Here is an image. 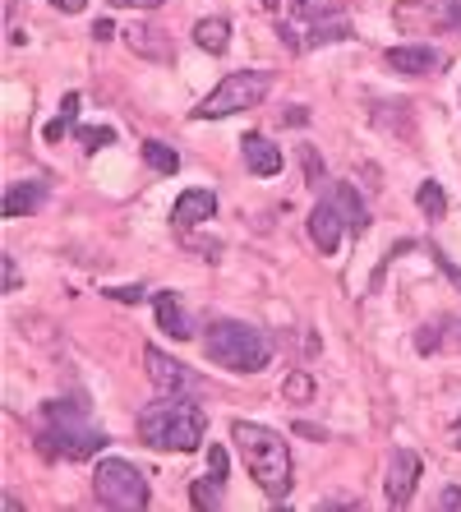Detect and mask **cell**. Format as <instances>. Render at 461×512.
Here are the masks:
<instances>
[{"label":"cell","instance_id":"6da1fadb","mask_svg":"<svg viewBox=\"0 0 461 512\" xmlns=\"http://www.w3.org/2000/svg\"><path fill=\"white\" fill-rule=\"evenodd\" d=\"M231 439H236L249 476L259 480L263 494H268L272 503L291 499V485H296V480H291V448H286L282 434L268 425H254V420H236V425H231Z\"/></svg>","mask_w":461,"mask_h":512},{"label":"cell","instance_id":"7a4b0ae2","mask_svg":"<svg viewBox=\"0 0 461 512\" xmlns=\"http://www.w3.org/2000/svg\"><path fill=\"white\" fill-rule=\"evenodd\" d=\"M208 434V416L194 397L176 393L162 397V402L143 406L139 411V439L148 448H162V453H194Z\"/></svg>","mask_w":461,"mask_h":512},{"label":"cell","instance_id":"3957f363","mask_svg":"<svg viewBox=\"0 0 461 512\" xmlns=\"http://www.w3.org/2000/svg\"><path fill=\"white\" fill-rule=\"evenodd\" d=\"M37 448L47 457L83 462L107 448V434L88 420V406L79 402H47L42 406V429H37Z\"/></svg>","mask_w":461,"mask_h":512},{"label":"cell","instance_id":"277c9868","mask_svg":"<svg viewBox=\"0 0 461 512\" xmlns=\"http://www.w3.org/2000/svg\"><path fill=\"white\" fill-rule=\"evenodd\" d=\"M203 351L213 365L231 374H259L263 365L272 360V342L268 333H259L254 323H240V319H217L203 337Z\"/></svg>","mask_w":461,"mask_h":512},{"label":"cell","instance_id":"5b68a950","mask_svg":"<svg viewBox=\"0 0 461 512\" xmlns=\"http://www.w3.org/2000/svg\"><path fill=\"white\" fill-rule=\"evenodd\" d=\"M93 494H97V503L111 512L148 508V480H143V471L134 462H125V457H102V462H97Z\"/></svg>","mask_w":461,"mask_h":512},{"label":"cell","instance_id":"8992f818","mask_svg":"<svg viewBox=\"0 0 461 512\" xmlns=\"http://www.w3.org/2000/svg\"><path fill=\"white\" fill-rule=\"evenodd\" d=\"M268 88H272V74H263V70L226 74L222 84L194 107V120H222V116H236V111H254L268 97Z\"/></svg>","mask_w":461,"mask_h":512},{"label":"cell","instance_id":"52a82bcc","mask_svg":"<svg viewBox=\"0 0 461 512\" xmlns=\"http://www.w3.org/2000/svg\"><path fill=\"white\" fill-rule=\"evenodd\" d=\"M397 28L425 37V33H443V28H457L461 33V0H402L392 10Z\"/></svg>","mask_w":461,"mask_h":512},{"label":"cell","instance_id":"ba28073f","mask_svg":"<svg viewBox=\"0 0 461 512\" xmlns=\"http://www.w3.org/2000/svg\"><path fill=\"white\" fill-rule=\"evenodd\" d=\"M143 365H148V379H153V388L162 397H176V393H194V374L180 365V360H171L166 351H157V346H148L143 351Z\"/></svg>","mask_w":461,"mask_h":512},{"label":"cell","instance_id":"9c48e42d","mask_svg":"<svg viewBox=\"0 0 461 512\" xmlns=\"http://www.w3.org/2000/svg\"><path fill=\"white\" fill-rule=\"evenodd\" d=\"M342 231H346V217H342V208H337V199L314 203V213H309V240H314L323 254H337Z\"/></svg>","mask_w":461,"mask_h":512},{"label":"cell","instance_id":"30bf717a","mask_svg":"<svg viewBox=\"0 0 461 512\" xmlns=\"http://www.w3.org/2000/svg\"><path fill=\"white\" fill-rule=\"evenodd\" d=\"M415 480H420V457L411 448L392 457V471H388V503L392 508H406L415 499Z\"/></svg>","mask_w":461,"mask_h":512},{"label":"cell","instance_id":"8fae6325","mask_svg":"<svg viewBox=\"0 0 461 512\" xmlns=\"http://www.w3.org/2000/svg\"><path fill=\"white\" fill-rule=\"evenodd\" d=\"M388 65H392L397 74L425 79V74H438V70H443V56H438L434 47H420V42H415V47H392V51H388Z\"/></svg>","mask_w":461,"mask_h":512},{"label":"cell","instance_id":"7c38bea8","mask_svg":"<svg viewBox=\"0 0 461 512\" xmlns=\"http://www.w3.org/2000/svg\"><path fill=\"white\" fill-rule=\"evenodd\" d=\"M217 213V194L213 190H185L171 208V222L176 227H199V222H213Z\"/></svg>","mask_w":461,"mask_h":512},{"label":"cell","instance_id":"4fadbf2b","mask_svg":"<svg viewBox=\"0 0 461 512\" xmlns=\"http://www.w3.org/2000/svg\"><path fill=\"white\" fill-rule=\"evenodd\" d=\"M153 310H157L162 333H171L176 342H190V337H194V323H190V314H185V305H180L176 291H157V296H153Z\"/></svg>","mask_w":461,"mask_h":512},{"label":"cell","instance_id":"5bb4252c","mask_svg":"<svg viewBox=\"0 0 461 512\" xmlns=\"http://www.w3.org/2000/svg\"><path fill=\"white\" fill-rule=\"evenodd\" d=\"M245 167L254 171V176H277L282 171V148L272 139H263V134H245Z\"/></svg>","mask_w":461,"mask_h":512},{"label":"cell","instance_id":"9a60e30c","mask_svg":"<svg viewBox=\"0 0 461 512\" xmlns=\"http://www.w3.org/2000/svg\"><path fill=\"white\" fill-rule=\"evenodd\" d=\"M47 199V185L42 180H19L5 190V217H24V213H37Z\"/></svg>","mask_w":461,"mask_h":512},{"label":"cell","instance_id":"2e32d148","mask_svg":"<svg viewBox=\"0 0 461 512\" xmlns=\"http://www.w3.org/2000/svg\"><path fill=\"white\" fill-rule=\"evenodd\" d=\"M332 199H337V208H342V217H346V231L351 236H365L369 231V208L360 203V194H355V185H332Z\"/></svg>","mask_w":461,"mask_h":512},{"label":"cell","instance_id":"e0dca14e","mask_svg":"<svg viewBox=\"0 0 461 512\" xmlns=\"http://www.w3.org/2000/svg\"><path fill=\"white\" fill-rule=\"evenodd\" d=\"M194 47L222 56V51L231 47V24H226V19H199V24H194Z\"/></svg>","mask_w":461,"mask_h":512},{"label":"cell","instance_id":"ac0fdd59","mask_svg":"<svg viewBox=\"0 0 461 512\" xmlns=\"http://www.w3.org/2000/svg\"><path fill=\"white\" fill-rule=\"evenodd\" d=\"M65 134H79V93H65V102H60V116L51 120L47 130H42V139L60 143Z\"/></svg>","mask_w":461,"mask_h":512},{"label":"cell","instance_id":"d6986e66","mask_svg":"<svg viewBox=\"0 0 461 512\" xmlns=\"http://www.w3.org/2000/svg\"><path fill=\"white\" fill-rule=\"evenodd\" d=\"M190 503L199 512H217L226 503V489H222V476H213V471H208V480H194L190 485Z\"/></svg>","mask_w":461,"mask_h":512},{"label":"cell","instance_id":"ffe728a7","mask_svg":"<svg viewBox=\"0 0 461 512\" xmlns=\"http://www.w3.org/2000/svg\"><path fill=\"white\" fill-rule=\"evenodd\" d=\"M337 0H291V19H300L305 28L323 24V19H337Z\"/></svg>","mask_w":461,"mask_h":512},{"label":"cell","instance_id":"44dd1931","mask_svg":"<svg viewBox=\"0 0 461 512\" xmlns=\"http://www.w3.org/2000/svg\"><path fill=\"white\" fill-rule=\"evenodd\" d=\"M143 162H148L157 176H176V171H180V153H176V148H166L162 139L143 143Z\"/></svg>","mask_w":461,"mask_h":512},{"label":"cell","instance_id":"7402d4cb","mask_svg":"<svg viewBox=\"0 0 461 512\" xmlns=\"http://www.w3.org/2000/svg\"><path fill=\"white\" fill-rule=\"evenodd\" d=\"M415 203H420V213H425L429 222H443V217H448V194H443L438 180H425V185L415 190Z\"/></svg>","mask_w":461,"mask_h":512},{"label":"cell","instance_id":"603a6c76","mask_svg":"<svg viewBox=\"0 0 461 512\" xmlns=\"http://www.w3.org/2000/svg\"><path fill=\"white\" fill-rule=\"evenodd\" d=\"M130 47L139 51V56H153V60L171 56V47L162 42V33H157V28H130Z\"/></svg>","mask_w":461,"mask_h":512},{"label":"cell","instance_id":"cb8c5ba5","mask_svg":"<svg viewBox=\"0 0 461 512\" xmlns=\"http://www.w3.org/2000/svg\"><path fill=\"white\" fill-rule=\"evenodd\" d=\"M282 397L286 402H309V397H314V379H309L305 370H296L291 379L282 383Z\"/></svg>","mask_w":461,"mask_h":512},{"label":"cell","instance_id":"d4e9b609","mask_svg":"<svg viewBox=\"0 0 461 512\" xmlns=\"http://www.w3.org/2000/svg\"><path fill=\"white\" fill-rule=\"evenodd\" d=\"M79 143L88 148V153H97V148L116 143V130H107V125H83V130H79Z\"/></svg>","mask_w":461,"mask_h":512},{"label":"cell","instance_id":"484cf974","mask_svg":"<svg viewBox=\"0 0 461 512\" xmlns=\"http://www.w3.org/2000/svg\"><path fill=\"white\" fill-rule=\"evenodd\" d=\"M102 296H111V300H120V305H139L148 291L143 286H111V291H102Z\"/></svg>","mask_w":461,"mask_h":512},{"label":"cell","instance_id":"4316f807","mask_svg":"<svg viewBox=\"0 0 461 512\" xmlns=\"http://www.w3.org/2000/svg\"><path fill=\"white\" fill-rule=\"evenodd\" d=\"M438 508H443V512H461V489L457 485L443 489V494H438Z\"/></svg>","mask_w":461,"mask_h":512},{"label":"cell","instance_id":"83f0119b","mask_svg":"<svg viewBox=\"0 0 461 512\" xmlns=\"http://www.w3.org/2000/svg\"><path fill=\"white\" fill-rule=\"evenodd\" d=\"M111 5H116V10H157L162 0H111Z\"/></svg>","mask_w":461,"mask_h":512},{"label":"cell","instance_id":"f1b7e54d","mask_svg":"<svg viewBox=\"0 0 461 512\" xmlns=\"http://www.w3.org/2000/svg\"><path fill=\"white\" fill-rule=\"evenodd\" d=\"M208 471L226 480V453H222V448H213V453H208Z\"/></svg>","mask_w":461,"mask_h":512},{"label":"cell","instance_id":"f546056e","mask_svg":"<svg viewBox=\"0 0 461 512\" xmlns=\"http://www.w3.org/2000/svg\"><path fill=\"white\" fill-rule=\"evenodd\" d=\"M434 263H438V268H443V273L452 277V282L461 286V273H457V268H452V259H448V254H443V250H434Z\"/></svg>","mask_w":461,"mask_h":512},{"label":"cell","instance_id":"4dcf8cb0","mask_svg":"<svg viewBox=\"0 0 461 512\" xmlns=\"http://www.w3.org/2000/svg\"><path fill=\"white\" fill-rule=\"evenodd\" d=\"M5 291H19V268H14L10 254H5Z\"/></svg>","mask_w":461,"mask_h":512},{"label":"cell","instance_id":"1f68e13d","mask_svg":"<svg viewBox=\"0 0 461 512\" xmlns=\"http://www.w3.org/2000/svg\"><path fill=\"white\" fill-rule=\"evenodd\" d=\"M111 33H116V24H111V19H97V24H93V37H97V42H107Z\"/></svg>","mask_w":461,"mask_h":512},{"label":"cell","instance_id":"d6a6232c","mask_svg":"<svg viewBox=\"0 0 461 512\" xmlns=\"http://www.w3.org/2000/svg\"><path fill=\"white\" fill-rule=\"evenodd\" d=\"M51 5H56V10H65V14H79L88 0H51Z\"/></svg>","mask_w":461,"mask_h":512},{"label":"cell","instance_id":"836d02e7","mask_svg":"<svg viewBox=\"0 0 461 512\" xmlns=\"http://www.w3.org/2000/svg\"><path fill=\"white\" fill-rule=\"evenodd\" d=\"M286 120H291V125H305L309 111H305V107H291V111H286Z\"/></svg>","mask_w":461,"mask_h":512},{"label":"cell","instance_id":"e575fe53","mask_svg":"<svg viewBox=\"0 0 461 512\" xmlns=\"http://www.w3.org/2000/svg\"><path fill=\"white\" fill-rule=\"evenodd\" d=\"M259 5H263V10H277V5H282V0H259Z\"/></svg>","mask_w":461,"mask_h":512},{"label":"cell","instance_id":"d590c367","mask_svg":"<svg viewBox=\"0 0 461 512\" xmlns=\"http://www.w3.org/2000/svg\"><path fill=\"white\" fill-rule=\"evenodd\" d=\"M452 323V328H457V333H461V319H448ZM457 342H461V337H457Z\"/></svg>","mask_w":461,"mask_h":512}]
</instances>
